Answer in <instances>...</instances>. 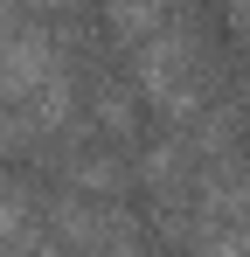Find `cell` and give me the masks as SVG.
Here are the masks:
<instances>
[{
	"instance_id": "6da1fadb",
	"label": "cell",
	"mask_w": 250,
	"mask_h": 257,
	"mask_svg": "<svg viewBox=\"0 0 250 257\" xmlns=\"http://www.w3.org/2000/svg\"><path fill=\"white\" fill-rule=\"evenodd\" d=\"M49 7H63V0H49Z\"/></svg>"
}]
</instances>
